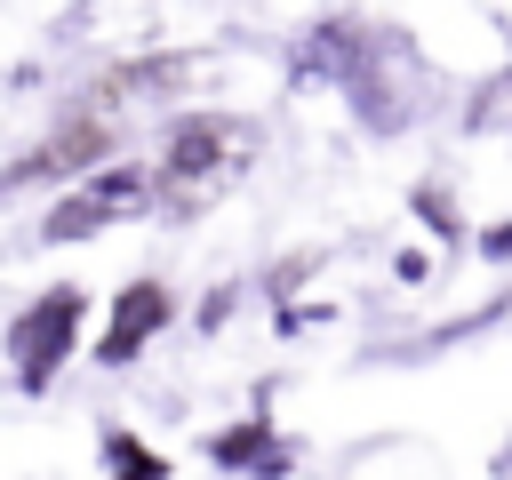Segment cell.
<instances>
[{"label":"cell","mask_w":512,"mask_h":480,"mask_svg":"<svg viewBox=\"0 0 512 480\" xmlns=\"http://www.w3.org/2000/svg\"><path fill=\"white\" fill-rule=\"evenodd\" d=\"M344 96H352V112H360L368 136H392V128H408V120L424 112L432 80H424V64H416V48H408L400 32L360 24L352 64H344Z\"/></svg>","instance_id":"7a4b0ae2"},{"label":"cell","mask_w":512,"mask_h":480,"mask_svg":"<svg viewBox=\"0 0 512 480\" xmlns=\"http://www.w3.org/2000/svg\"><path fill=\"white\" fill-rule=\"evenodd\" d=\"M280 448H288V440L272 432V416H264V408H256V416H240V424H216V432L200 440V456H208L216 472H264Z\"/></svg>","instance_id":"ba28073f"},{"label":"cell","mask_w":512,"mask_h":480,"mask_svg":"<svg viewBox=\"0 0 512 480\" xmlns=\"http://www.w3.org/2000/svg\"><path fill=\"white\" fill-rule=\"evenodd\" d=\"M256 152H264V128H256L248 112H176V120L160 128V152L144 160V168H152V208H160L168 224L208 216L224 192L248 184Z\"/></svg>","instance_id":"6da1fadb"},{"label":"cell","mask_w":512,"mask_h":480,"mask_svg":"<svg viewBox=\"0 0 512 480\" xmlns=\"http://www.w3.org/2000/svg\"><path fill=\"white\" fill-rule=\"evenodd\" d=\"M504 472H512V456H504Z\"/></svg>","instance_id":"4fadbf2b"},{"label":"cell","mask_w":512,"mask_h":480,"mask_svg":"<svg viewBox=\"0 0 512 480\" xmlns=\"http://www.w3.org/2000/svg\"><path fill=\"white\" fill-rule=\"evenodd\" d=\"M136 216H152V168H144V160H112V168L64 184V192L40 208L32 232H40L48 248H72V240H96V232L136 224Z\"/></svg>","instance_id":"277c9868"},{"label":"cell","mask_w":512,"mask_h":480,"mask_svg":"<svg viewBox=\"0 0 512 480\" xmlns=\"http://www.w3.org/2000/svg\"><path fill=\"white\" fill-rule=\"evenodd\" d=\"M120 144H128V128L88 120V112H56V120H48V136H40V144H24V152L0 168V200H24V192H40V184H80V176L112 168V160H120Z\"/></svg>","instance_id":"5b68a950"},{"label":"cell","mask_w":512,"mask_h":480,"mask_svg":"<svg viewBox=\"0 0 512 480\" xmlns=\"http://www.w3.org/2000/svg\"><path fill=\"white\" fill-rule=\"evenodd\" d=\"M192 72H200V48H176V56H120V64H104V72H88L64 112H88V120L128 128L136 112H160Z\"/></svg>","instance_id":"8992f818"},{"label":"cell","mask_w":512,"mask_h":480,"mask_svg":"<svg viewBox=\"0 0 512 480\" xmlns=\"http://www.w3.org/2000/svg\"><path fill=\"white\" fill-rule=\"evenodd\" d=\"M80 328H88V288H72V280H48L40 296H24L16 304V320H8V384L16 392H48L56 376H64V360L80 352Z\"/></svg>","instance_id":"3957f363"},{"label":"cell","mask_w":512,"mask_h":480,"mask_svg":"<svg viewBox=\"0 0 512 480\" xmlns=\"http://www.w3.org/2000/svg\"><path fill=\"white\" fill-rule=\"evenodd\" d=\"M424 224H432V240H464V224H456V200H448V184H416V200H408Z\"/></svg>","instance_id":"30bf717a"},{"label":"cell","mask_w":512,"mask_h":480,"mask_svg":"<svg viewBox=\"0 0 512 480\" xmlns=\"http://www.w3.org/2000/svg\"><path fill=\"white\" fill-rule=\"evenodd\" d=\"M232 304H240V288H232V280H216V288L200 296V312H192V328H200V336H216V328L232 320Z\"/></svg>","instance_id":"8fae6325"},{"label":"cell","mask_w":512,"mask_h":480,"mask_svg":"<svg viewBox=\"0 0 512 480\" xmlns=\"http://www.w3.org/2000/svg\"><path fill=\"white\" fill-rule=\"evenodd\" d=\"M168 320H176V288H168L160 272H136V280L112 296L104 328H96V360H104V368H128V360H144V344H152Z\"/></svg>","instance_id":"52a82bcc"},{"label":"cell","mask_w":512,"mask_h":480,"mask_svg":"<svg viewBox=\"0 0 512 480\" xmlns=\"http://www.w3.org/2000/svg\"><path fill=\"white\" fill-rule=\"evenodd\" d=\"M96 464H104V480H168V456L152 440H136L128 424H104L96 432Z\"/></svg>","instance_id":"9c48e42d"},{"label":"cell","mask_w":512,"mask_h":480,"mask_svg":"<svg viewBox=\"0 0 512 480\" xmlns=\"http://www.w3.org/2000/svg\"><path fill=\"white\" fill-rule=\"evenodd\" d=\"M480 256L488 264H512V216L504 224H480Z\"/></svg>","instance_id":"7c38bea8"}]
</instances>
